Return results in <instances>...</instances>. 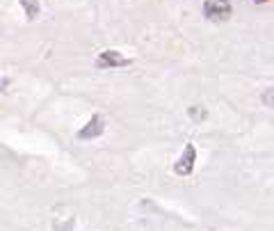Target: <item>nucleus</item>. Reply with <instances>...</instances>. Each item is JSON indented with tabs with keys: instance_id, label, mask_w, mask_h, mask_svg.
<instances>
[{
	"instance_id": "5",
	"label": "nucleus",
	"mask_w": 274,
	"mask_h": 231,
	"mask_svg": "<svg viewBox=\"0 0 274 231\" xmlns=\"http://www.w3.org/2000/svg\"><path fill=\"white\" fill-rule=\"evenodd\" d=\"M18 2H21V7L25 10V14H27L30 21L39 16V0H18Z\"/></svg>"
},
{
	"instance_id": "6",
	"label": "nucleus",
	"mask_w": 274,
	"mask_h": 231,
	"mask_svg": "<svg viewBox=\"0 0 274 231\" xmlns=\"http://www.w3.org/2000/svg\"><path fill=\"white\" fill-rule=\"evenodd\" d=\"M190 117H192L194 122H201V119L206 117V110L201 106H192V108H190Z\"/></svg>"
},
{
	"instance_id": "1",
	"label": "nucleus",
	"mask_w": 274,
	"mask_h": 231,
	"mask_svg": "<svg viewBox=\"0 0 274 231\" xmlns=\"http://www.w3.org/2000/svg\"><path fill=\"white\" fill-rule=\"evenodd\" d=\"M204 14L210 21H226L231 16V2L229 0H206L204 2Z\"/></svg>"
},
{
	"instance_id": "9",
	"label": "nucleus",
	"mask_w": 274,
	"mask_h": 231,
	"mask_svg": "<svg viewBox=\"0 0 274 231\" xmlns=\"http://www.w3.org/2000/svg\"><path fill=\"white\" fill-rule=\"evenodd\" d=\"M254 2H258V5H261V2H268V0H254Z\"/></svg>"
},
{
	"instance_id": "4",
	"label": "nucleus",
	"mask_w": 274,
	"mask_h": 231,
	"mask_svg": "<svg viewBox=\"0 0 274 231\" xmlns=\"http://www.w3.org/2000/svg\"><path fill=\"white\" fill-rule=\"evenodd\" d=\"M103 130H105V119H103L101 114H94V117L80 128L78 138H80V140H94V138L103 135Z\"/></svg>"
},
{
	"instance_id": "7",
	"label": "nucleus",
	"mask_w": 274,
	"mask_h": 231,
	"mask_svg": "<svg viewBox=\"0 0 274 231\" xmlns=\"http://www.w3.org/2000/svg\"><path fill=\"white\" fill-rule=\"evenodd\" d=\"M263 103L270 108H274V87H270V90H265L263 94Z\"/></svg>"
},
{
	"instance_id": "8",
	"label": "nucleus",
	"mask_w": 274,
	"mask_h": 231,
	"mask_svg": "<svg viewBox=\"0 0 274 231\" xmlns=\"http://www.w3.org/2000/svg\"><path fill=\"white\" fill-rule=\"evenodd\" d=\"M7 85H9V78H0V92H5Z\"/></svg>"
},
{
	"instance_id": "2",
	"label": "nucleus",
	"mask_w": 274,
	"mask_h": 231,
	"mask_svg": "<svg viewBox=\"0 0 274 231\" xmlns=\"http://www.w3.org/2000/svg\"><path fill=\"white\" fill-rule=\"evenodd\" d=\"M194 162H197V149H194V144H185L181 158H178L176 165H174V172H176L178 176H190L194 170Z\"/></svg>"
},
{
	"instance_id": "3",
	"label": "nucleus",
	"mask_w": 274,
	"mask_h": 231,
	"mask_svg": "<svg viewBox=\"0 0 274 231\" xmlns=\"http://www.w3.org/2000/svg\"><path fill=\"white\" fill-rule=\"evenodd\" d=\"M130 60L124 58L119 50H101V55L96 58V66L98 69H121L128 66Z\"/></svg>"
}]
</instances>
